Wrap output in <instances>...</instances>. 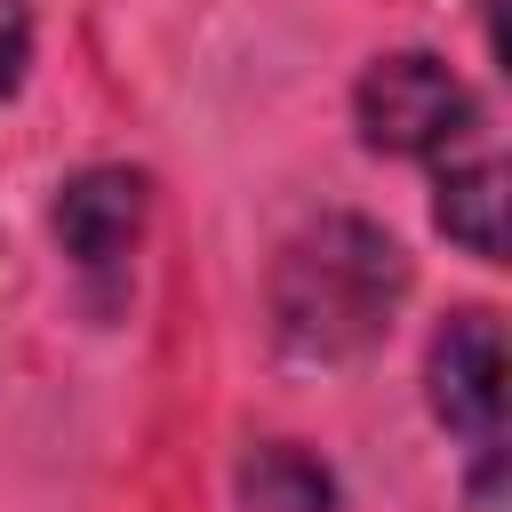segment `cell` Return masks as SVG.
I'll list each match as a JSON object with an SVG mask.
<instances>
[{"mask_svg": "<svg viewBox=\"0 0 512 512\" xmlns=\"http://www.w3.org/2000/svg\"><path fill=\"white\" fill-rule=\"evenodd\" d=\"M408 288V264L400 248L360 224V216H320L288 240L280 272H272V320H280V344L304 352V360H344L360 352L392 304Z\"/></svg>", "mask_w": 512, "mask_h": 512, "instance_id": "obj_1", "label": "cell"}, {"mask_svg": "<svg viewBox=\"0 0 512 512\" xmlns=\"http://www.w3.org/2000/svg\"><path fill=\"white\" fill-rule=\"evenodd\" d=\"M352 112H360V136L376 152H408V160H456L472 144V128H480L472 88L424 48H400V56L368 64Z\"/></svg>", "mask_w": 512, "mask_h": 512, "instance_id": "obj_2", "label": "cell"}, {"mask_svg": "<svg viewBox=\"0 0 512 512\" xmlns=\"http://www.w3.org/2000/svg\"><path fill=\"white\" fill-rule=\"evenodd\" d=\"M432 408L448 432H464L480 448V464H496V432H504V336L496 312H456L432 336Z\"/></svg>", "mask_w": 512, "mask_h": 512, "instance_id": "obj_3", "label": "cell"}, {"mask_svg": "<svg viewBox=\"0 0 512 512\" xmlns=\"http://www.w3.org/2000/svg\"><path fill=\"white\" fill-rule=\"evenodd\" d=\"M56 232H64V256L80 272H120L136 232H144V184L128 168H88L56 200Z\"/></svg>", "mask_w": 512, "mask_h": 512, "instance_id": "obj_4", "label": "cell"}, {"mask_svg": "<svg viewBox=\"0 0 512 512\" xmlns=\"http://www.w3.org/2000/svg\"><path fill=\"white\" fill-rule=\"evenodd\" d=\"M432 216H440L448 240H464L480 264H496V256H504V168H496L488 152H472L464 168L440 160V200H432Z\"/></svg>", "mask_w": 512, "mask_h": 512, "instance_id": "obj_5", "label": "cell"}, {"mask_svg": "<svg viewBox=\"0 0 512 512\" xmlns=\"http://www.w3.org/2000/svg\"><path fill=\"white\" fill-rule=\"evenodd\" d=\"M240 488H248L256 512H328V504H336L328 472H320L304 448H256L248 472H240Z\"/></svg>", "mask_w": 512, "mask_h": 512, "instance_id": "obj_6", "label": "cell"}, {"mask_svg": "<svg viewBox=\"0 0 512 512\" xmlns=\"http://www.w3.org/2000/svg\"><path fill=\"white\" fill-rule=\"evenodd\" d=\"M24 48H32L24 0H0V96H8V88H16V72H24Z\"/></svg>", "mask_w": 512, "mask_h": 512, "instance_id": "obj_7", "label": "cell"}]
</instances>
